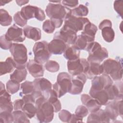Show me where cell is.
<instances>
[{
  "label": "cell",
  "instance_id": "obj_26",
  "mask_svg": "<svg viewBox=\"0 0 123 123\" xmlns=\"http://www.w3.org/2000/svg\"><path fill=\"white\" fill-rule=\"evenodd\" d=\"M102 74H103V68L101 64L96 62H89L88 69L85 75L87 78L92 79Z\"/></svg>",
  "mask_w": 123,
  "mask_h": 123
},
{
  "label": "cell",
  "instance_id": "obj_32",
  "mask_svg": "<svg viewBox=\"0 0 123 123\" xmlns=\"http://www.w3.org/2000/svg\"><path fill=\"white\" fill-rule=\"evenodd\" d=\"M22 111L29 119H31L36 114L37 109L34 103H25Z\"/></svg>",
  "mask_w": 123,
  "mask_h": 123
},
{
  "label": "cell",
  "instance_id": "obj_31",
  "mask_svg": "<svg viewBox=\"0 0 123 123\" xmlns=\"http://www.w3.org/2000/svg\"><path fill=\"white\" fill-rule=\"evenodd\" d=\"M94 42V41H93ZM92 42H90L84 36L81 35L77 37L73 45L75 48L79 50H86L89 45Z\"/></svg>",
  "mask_w": 123,
  "mask_h": 123
},
{
  "label": "cell",
  "instance_id": "obj_3",
  "mask_svg": "<svg viewBox=\"0 0 123 123\" xmlns=\"http://www.w3.org/2000/svg\"><path fill=\"white\" fill-rule=\"evenodd\" d=\"M16 69L25 68L27 61V50L23 44L13 43L10 49Z\"/></svg>",
  "mask_w": 123,
  "mask_h": 123
},
{
  "label": "cell",
  "instance_id": "obj_21",
  "mask_svg": "<svg viewBox=\"0 0 123 123\" xmlns=\"http://www.w3.org/2000/svg\"><path fill=\"white\" fill-rule=\"evenodd\" d=\"M82 103L90 112L97 111L101 108V105L95 98L87 94H83L81 97Z\"/></svg>",
  "mask_w": 123,
  "mask_h": 123
},
{
  "label": "cell",
  "instance_id": "obj_25",
  "mask_svg": "<svg viewBox=\"0 0 123 123\" xmlns=\"http://www.w3.org/2000/svg\"><path fill=\"white\" fill-rule=\"evenodd\" d=\"M24 33L25 37L34 41L39 40L41 37L40 29L30 25H26L24 27Z\"/></svg>",
  "mask_w": 123,
  "mask_h": 123
},
{
  "label": "cell",
  "instance_id": "obj_51",
  "mask_svg": "<svg viewBox=\"0 0 123 123\" xmlns=\"http://www.w3.org/2000/svg\"><path fill=\"white\" fill-rule=\"evenodd\" d=\"M83 122V118L76 115L75 113L72 114L71 119L69 123H78Z\"/></svg>",
  "mask_w": 123,
  "mask_h": 123
},
{
  "label": "cell",
  "instance_id": "obj_46",
  "mask_svg": "<svg viewBox=\"0 0 123 123\" xmlns=\"http://www.w3.org/2000/svg\"><path fill=\"white\" fill-rule=\"evenodd\" d=\"M114 9L116 12L120 15L121 18H123V0H115L114 2Z\"/></svg>",
  "mask_w": 123,
  "mask_h": 123
},
{
  "label": "cell",
  "instance_id": "obj_53",
  "mask_svg": "<svg viewBox=\"0 0 123 123\" xmlns=\"http://www.w3.org/2000/svg\"><path fill=\"white\" fill-rule=\"evenodd\" d=\"M16 2L18 5L21 6L23 5H25L27 3L29 2V1L28 0H16Z\"/></svg>",
  "mask_w": 123,
  "mask_h": 123
},
{
  "label": "cell",
  "instance_id": "obj_23",
  "mask_svg": "<svg viewBox=\"0 0 123 123\" xmlns=\"http://www.w3.org/2000/svg\"><path fill=\"white\" fill-rule=\"evenodd\" d=\"M87 123H109L110 119L105 111L99 109L97 111L91 112L87 117Z\"/></svg>",
  "mask_w": 123,
  "mask_h": 123
},
{
  "label": "cell",
  "instance_id": "obj_11",
  "mask_svg": "<svg viewBox=\"0 0 123 123\" xmlns=\"http://www.w3.org/2000/svg\"><path fill=\"white\" fill-rule=\"evenodd\" d=\"M76 33L72 29L64 25L59 32L54 34L53 38L62 40L67 45H74L77 37Z\"/></svg>",
  "mask_w": 123,
  "mask_h": 123
},
{
  "label": "cell",
  "instance_id": "obj_38",
  "mask_svg": "<svg viewBox=\"0 0 123 123\" xmlns=\"http://www.w3.org/2000/svg\"><path fill=\"white\" fill-rule=\"evenodd\" d=\"M6 88L9 93L13 94L19 90L20 84L10 79L6 83Z\"/></svg>",
  "mask_w": 123,
  "mask_h": 123
},
{
  "label": "cell",
  "instance_id": "obj_17",
  "mask_svg": "<svg viewBox=\"0 0 123 123\" xmlns=\"http://www.w3.org/2000/svg\"><path fill=\"white\" fill-rule=\"evenodd\" d=\"M107 93L109 100L123 99V84L122 82L112 85L105 89Z\"/></svg>",
  "mask_w": 123,
  "mask_h": 123
},
{
  "label": "cell",
  "instance_id": "obj_19",
  "mask_svg": "<svg viewBox=\"0 0 123 123\" xmlns=\"http://www.w3.org/2000/svg\"><path fill=\"white\" fill-rule=\"evenodd\" d=\"M42 96L53 106L55 112L59 111L62 108L61 103L58 99V96L53 89H50L42 93Z\"/></svg>",
  "mask_w": 123,
  "mask_h": 123
},
{
  "label": "cell",
  "instance_id": "obj_12",
  "mask_svg": "<svg viewBox=\"0 0 123 123\" xmlns=\"http://www.w3.org/2000/svg\"><path fill=\"white\" fill-rule=\"evenodd\" d=\"M105 111L110 119L116 120L118 115L122 117L123 100H113L108 102L106 105Z\"/></svg>",
  "mask_w": 123,
  "mask_h": 123
},
{
  "label": "cell",
  "instance_id": "obj_45",
  "mask_svg": "<svg viewBox=\"0 0 123 123\" xmlns=\"http://www.w3.org/2000/svg\"><path fill=\"white\" fill-rule=\"evenodd\" d=\"M71 116L72 114L69 111L65 110L61 111L59 113V117L60 119L63 122L69 123Z\"/></svg>",
  "mask_w": 123,
  "mask_h": 123
},
{
  "label": "cell",
  "instance_id": "obj_43",
  "mask_svg": "<svg viewBox=\"0 0 123 123\" xmlns=\"http://www.w3.org/2000/svg\"><path fill=\"white\" fill-rule=\"evenodd\" d=\"M12 41L8 40L5 37V35H2L0 37V46L2 49L7 50L10 49L12 46Z\"/></svg>",
  "mask_w": 123,
  "mask_h": 123
},
{
  "label": "cell",
  "instance_id": "obj_20",
  "mask_svg": "<svg viewBox=\"0 0 123 123\" xmlns=\"http://www.w3.org/2000/svg\"><path fill=\"white\" fill-rule=\"evenodd\" d=\"M68 45L62 40L53 38L49 44V49L51 53L54 55H60L64 53Z\"/></svg>",
  "mask_w": 123,
  "mask_h": 123
},
{
  "label": "cell",
  "instance_id": "obj_22",
  "mask_svg": "<svg viewBox=\"0 0 123 123\" xmlns=\"http://www.w3.org/2000/svg\"><path fill=\"white\" fill-rule=\"evenodd\" d=\"M27 69L34 77H42L44 75V69L42 64L37 62L34 60H29L26 64Z\"/></svg>",
  "mask_w": 123,
  "mask_h": 123
},
{
  "label": "cell",
  "instance_id": "obj_14",
  "mask_svg": "<svg viewBox=\"0 0 123 123\" xmlns=\"http://www.w3.org/2000/svg\"><path fill=\"white\" fill-rule=\"evenodd\" d=\"M113 84V81L110 76L103 74L100 76H97L92 79L91 89L95 90L105 89Z\"/></svg>",
  "mask_w": 123,
  "mask_h": 123
},
{
  "label": "cell",
  "instance_id": "obj_2",
  "mask_svg": "<svg viewBox=\"0 0 123 123\" xmlns=\"http://www.w3.org/2000/svg\"><path fill=\"white\" fill-rule=\"evenodd\" d=\"M103 74L109 75L114 81H120L123 77L122 59H108L101 64Z\"/></svg>",
  "mask_w": 123,
  "mask_h": 123
},
{
  "label": "cell",
  "instance_id": "obj_1",
  "mask_svg": "<svg viewBox=\"0 0 123 123\" xmlns=\"http://www.w3.org/2000/svg\"><path fill=\"white\" fill-rule=\"evenodd\" d=\"M35 106L37 109V117L40 123H49L52 120L54 112L53 107L43 97L36 99Z\"/></svg>",
  "mask_w": 123,
  "mask_h": 123
},
{
  "label": "cell",
  "instance_id": "obj_41",
  "mask_svg": "<svg viewBox=\"0 0 123 123\" xmlns=\"http://www.w3.org/2000/svg\"><path fill=\"white\" fill-rule=\"evenodd\" d=\"M42 28L44 32L48 34L52 33L56 28L54 23L50 20H46L43 24Z\"/></svg>",
  "mask_w": 123,
  "mask_h": 123
},
{
  "label": "cell",
  "instance_id": "obj_42",
  "mask_svg": "<svg viewBox=\"0 0 123 123\" xmlns=\"http://www.w3.org/2000/svg\"><path fill=\"white\" fill-rule=\"evenodd\" d=\"M13 19L15 24L21 27L25 26L27 22V20H25L21 15L20 11H18L14 14Z\"/></svg>",
  "mask_w": 123,
  "mask_h": 123
},
{
  "label": "cell",
  "instance_id": "obj_35",
  "mask_svg": "<svg viewBox=\"0 0 123 123\" xmlns=\"http://www.w3.org/2000/svg\"><path fill=\"white\" fill-rule=\"evenodd\" d=\"M88 13V9L86 6L80 4L78 7L71 10V14L76 17H83Z\"/></svg>",
  "mask_w": 123,
  "mask_h": 123
},
{
  "label": "cell",
  "instance_id": "obj_9",
  "mask_svg": "<svg viewBox=\"0 0 123 123\" xmlns=\"http://www.w3.org/2000/svg\"><path fill=\"white\" fill-rule=\"evenodd\" d=\"M22 16L26 20L36 18L40 21L45 19V14L43 10L39 7L32 5H27L21 9L20 11Z\"/></svg>",
  "mask_w": 123,
  "mask_h": 123
},
{
  "label": "cell",
  "instance_id": "obj_50",
  "mask_svg": "<svg viewBox=\"0 0 123 123\" xmlns=\"http://www.w3.org/2000/svg\"><path fill=\"white\" fill-rule=\"evenodd\" d=\"M106 26H112L111 22L108 19H105L103 20L99 25V28L101 30L103 27Z\"/></svg>",
  "mask_w": 123,
  "mask_h": 123
},
{
  "label": "cell",
  "instance_id": "obj_18",
  "mask_svg": "<svg viewBox=\"0 0 123 123\" xmlns=\"http://www.w3.org/2000/svg\"><path fill=\"white\" fill-rule=\"evenodd\" d=\"M11 99V95L5 89L0 91V111L12 112L13 106Z\"/></svg>",
  "mask_w": 123,
  "mask_h": 123
},
{
  "label": "cell",
  "instance_id": "obj_52",
  "mask_svg": "<svg viewBox=\"0 0 123 123\" xmlns=\"http://www.w3.org/2000/svg\"><path fill=\"white\" fill-rule=\"evenodd\" d=\"M54 24L56 28L60 27L63 23V20L57 18H50V19Z\"/></svg>",
  "mask_w": 123,
  "mask_h": 123
},
{
  "label": "cell",
  "instance_id": "obj_44",
  "mask_svg": "<svg viewBox=\"0 0 123 123\" xmlns=\"http://www.w3.org/2000/svg\"><path fill=\"white\" fill-rule=\"evenodd\" d=\"M88 113L87 108L83 105H79L75 110V114L78 116L83 118L86 117Z\"/></svg>",
  "mask_w": 123,
  "mask_h": 123
},
{
  "label": "cell",
  "instance_id": "obj_13",
  "mask_svg": "<svg viewBox=\"0 0 123 123\" xmlns=\"http://www.w3.org/2000/svg\"><path fill=\"white\" fill-rule=\"evenodd\" d=\"M34 91L32 95L36 99L43 97L42 93L51 89L52 84L48 79L42 77L35 79L33 82Z\"/></svg>",
  "mask_w": 123,
  "mask_h": 123
},
{
  "label": "cell",
  "instance_id": "obj_10",
  "mask_svg": "<svg viewBox=\"0 0 123 123\" xmlns=\"http://www.w3.org/2000/svg\"><path fill=\"white\" fill-rule=\"evenodd\" d=\"M90 22L87 18L76 17L70 14L65 19L64 25L77 33L79 31H83L85 26Z\"/></svg>",
  "mask_w": 123,
  "mask_h": 123
},
{
  "label": "cell",
  "instance_id": "obj_6",
  "mask_svg": "<svg viewBox=\"0 0 123 123\" xmlns=\"http://www.w3.org/2000/svg\"><path fill=\"white\" fill-rule=\"evenodd\" d=\"M47 15L50 18L65 19L68 15L71 14V10L60 3L50 2L46 8Z\"/></svg>",
  "mask_w": 123,
  "mask_h": 123
},
{
  "label": "cell",
  "instance_id": "obj_27",
  "mask_svg": "<svg viewBox=\"0 0 123 123\" xmlns=\"http://www.w3.org/2000/svg\"><path fill=\"white\" fill-rule=\"evenodd\" d=\"M15 68V63L13 59L8 57L5 62L0 63V75L1 76L12 72Z\"/></svg>",
  "mask_w": 123,
  "mask_h": 123
},
{
  "label": "cell",
  "instance_id": "obj_40",
  "mask_svg": "<svg viewBox=\"0 0 123 123\" xmlns=\"http://www.w3.org/2000/svg\"><path fill=\"white\" fill-rule=\"evenodd\" d=\"M13 122V118L12 112L8 111L0 112V123H11Z\"/></svg>",
  "mask_w": 123,
  "mask_h": 123
},
{
  "label": "cell",
  "instance_id": "obj_29",
  "mask_svg": "<svg viewBox=\"0 0 123 123\" xmlns=\"http://www.w3.org/2000/svg\"><path fill=\"white\" fill-rule=\"evenodd\" d=\"M80 50L74 46L67 47L63 53V56L68 61L74 60L79 58Z\"/></svg>",
  "mask_w": 123,
  "mask_h": 123
},
{
  "label": "cell",
  "instance_id": "obj_34",
  "mask_svg": "<svg viewBox=\"0 0 123 123\" xmlns=\"http://www.w3.org/2000/svg\"><path fill=\"white\" fill-rule=\"evenodd\" d=\"M13 123H30L28 117L22 110H16L12 112Z\"/></svg>",
  "mask_w": 123,
  "mask_h": 123
},
{
  "label": "cell",
  "instance_id": "obj_39",
  "mask_svg": "<svg viewBox=\"0 0 123 123\" xmlns=\"http://www.w3.org/2000/svg\"><path fill=\"white\" fill-rule=\"evenodd\" d=\"M45 68L49 72L51 73L57 72L59 71L60 65L59 63L55 61H48L45 64Z\"/></svg>",
  "mask_w": 123,
  "mask_h": 123
},
{
  "label": "cell",
  "instance_id": "obj_24",
  "mask_svg": "<svg viewBox=\"0 0 123 123\" xmlns=\"http://www.w3.org/2000/svg\"><path fill=\"white\" fill-rule=\"evenodd\" d=\"M89 94L90 96L96 99L101 105H106L109 101V97L105 89L95 90L90 88Z\"/></svg>",
  "mask_w": 123,
  "mask_h": 123
},
{
  "label": "cell",
  "instance_id": "obj_30",
  "mask_svg": "<svg viewBox=\"0 0 123 123\" xmlns=\"http://www.w3.org/2000/svg\"><path fill=\"white\" fill-rule=\"evenodd\" d=\"M27 74V72L25 68L16 69L10 75V79L20 83L25 79Z\"/></svg>",
  "mask_w": 123,
  "mask_h": 123
},
{
  "label": "cell",
  "instance_id": "obj_7",
  "mask_svg": "<svg viewBox=\"0 0 123 123\" xmlns=\"http://www.w3.org/2000/svg\"><path fill=\"white\" fill-rule=\"evenodd\" d=\"M48 43L46 41L36 42L33 47L34 60L38 63L43 64L46 62L50 57L51 53L48 48Z\"/></svg>",
  "mask_w": 123,
  "mask_h": 123
},
{
  "label": "cell",
  "instance_id": "obj_47",
  "mask_svg": "<svg viewBox=\"0 0 123 123\" xmlns=\"http://www.w3.org/2000/svg\"><path fill=\"white\" fill-rule=\"evenodd\" d=\"M24 104L25 102L23 99H18L15 100L13 102V109L14 111L22 110Z\"/></svg>",
  "mask_w": 123,
  "mask_h": 123
},
{
  "label": "cell",
  "instance_id": "obj_48",
  "mask_svg": "<svg viewBox=\"0 0 123 123\" xmlns=\"http://www.w3.org/2000/svg\"><path fill=\"white\" fill-rule=\"evenodd\" d=\"M63 5L67 8H74L78 4V0H64L62 1Z\"/></svg>",
  "mask_w": 123,
  "mask_h": 123
},
{
  "label": "cell",
  "instance_id": "obj_36",
  "mask_svg": "<svg viewBox=\"0 0 123 123\" xmlns=\"http://www.w3.org/2000/svg\"><path fill=\"white\" fill-rule=\"evenodd\" d=\"M12 16L7 11L1 9L0 10V24L1 25L6 26L10 25L12 22Z\"/></svg>",
  "mask_w": 123,
  "mask_h": 123
},
{
  "label": "cell",
  "instance_id": "obj_4",
  "mask_svg": "<svg viewBox=\"0 0 123 123\" xmlns=\"http://www.w3.org/2000/svg\"><path fill=\"white\" fill-rule=\"evenodd\" d=\"M86 50L89 52L87 58V61L89 62L100 63L109 56L107 49L102 47L97 42H91Z\"/></svg>",
  "mask_w": 123,
  "mask_h": 123
},
{
  "label": "cell",
  "instance_id": "obj_49",
  "mask_svg": "<svg viewBox=\"0 0 123 123\" xmlns=\"http://www.w3.org/2000/svg\"><path fill=\"white\" fill-rule=\"evenodd\" d=\"M22 99L24 100L25 103H33L34 104H35L36 100L32 94L25 95L22 97Z\"/></svg>",
  "mask_w": 123,
  "mask_h": 123
},
{
  "label": "cell",
  "instance_id": "obj_28",
  "mask_svg": "<svg viewBox=\"0 0 123 123\" xmlns=\"http://www.w3.org/2000/svg\"><path fill=\"white\" fill-rule=\"evenodd\" d=\"M97 31V27L94 24L90 22L85 26L81 35L86 37L90 42H93Z\"/></svg>",
  "mask_w": 123,
  "mask_h": 123
},
{
  "label": "cell",
  "instance_id": "obj_16",
  "mask_svg": "<svg viewBox=\"0 0 123 123\" xmlns=\"http://www.w3.org/2000/svg\"><path fill=\"white\" fill-rule=\"evenodd\" d=\"M86 78V76L84 74L74 76V77L71 79V86L68 93L72 95L80 94L83 90Z\"/></svg>",
  "mask_w": 123,
  "mask_h": 123
},
{
  "label": "cell",
  "instance_id": "obj_37",
  "mask_svg": "<svg viewBox=\"0 0 123 123\" xmlns=\"http://www.w3.org/2000/svg\"><path fill=\"white\" fill-rule=\"evenodd\" d=\"M22 93L24 95L31 94L34 91V85L33 82L26 81L21 85Z\"/></svg>",
  "mask_w": 123,
  "mask_h": 123
},
{
  "label": "cell",
  "instance_id": "obj_15",
  "mask_svg": "<svg viewBox=\"0 0 123 123\" xmlns=\"http://www.w3.org/2000/svg\"><path fill=\"white\" fill-rule=\"evenodd\" d=\"M5 37L8 40L15 42H21L25 39L24 30L15 24L8 28Z\"/></svg>",
  "mask_w": 123,
  "mask_h": 123
},
{
  "label": "cell",
  "instance_id": "obj_5",
  "mask_svg": "<svg viewBox=\"0 0 123 123\" xmlns=\"http://www.w3.org/2000/svg\"><path fill=\"white\" fill-rule=\"evenodd\" d=\"M71 86L70 75L66 72H62L57 76V82L53 85V90L59 98L62 97L70 90Z\"/></svg>",
  "mask_w": 123,
  "mask_h": 123
},
{
  "label": "cell",
  "instance_id": "obj_8",
  "mask_svg": "<svg viewBox=\"0 0 123 123\" xmlns=\"http://www.w3.org/2000/svg\"><path fill=\"white\" fill-rule=\"evenodd\" d=\"M89 66V62L85 59H77L68 61L67 68L69 73L74 76L81 74H86Z\"/></svg>",
  "mask_w": 123,
  "mask_h": 123
},
{
  "label": "cell",
  "instance_id": "obj_33",
  "mask_svg": "<svg viewBox=\"0 0 123 123\" xmlns=\"http://www.w3.org/2000/svg\"><path fill=\"white\" fill-rule=\"evenodd\" d=\"M111 27L106 26L101 29V33L103 39L109 43L111 42L115 37V33Z\"/></svg>",
  "mask_w": 123,
  "mask_h": 123
},
{
  "label": "cell",
  "instance_id": "obj_54",
  "mask_svg": "<svg viewBox=\"0 0 123 123\" xmlns=\"http://www.w3.org/2000/svg\"><path fill=\"white\" fill-rule=\"evenodd\" d=\"M11 2V1H7V0H1L0 1V6H3L5 4H6V3H9Z\"/></svg>",
  "mask_w": 123,
  "mask_h": 123
}]
</instances>
